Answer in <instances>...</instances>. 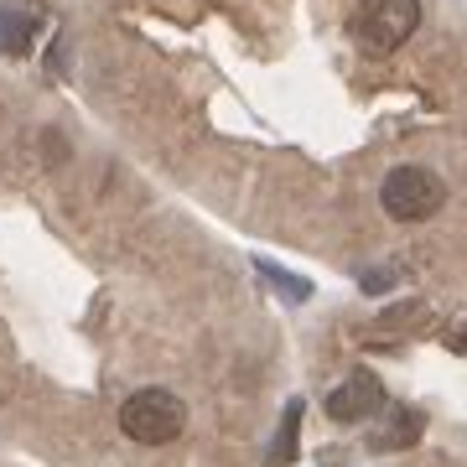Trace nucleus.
<instances>
[{
  "label": "nucleus",
  "mask_w": 467,
  "mask_h": 467,
  "mask_svg": "<svg viewBox=\"0 0 467 467\" xmlns=\"http://www.w3.org/2000/svg\"><path fill=\"white\" fill-rule=\"evenodd\" d=\"M182 426H187V405L161 384L135 389L130 400L119 405V431L140 447H167L171 436H182Z\"/></svg>",
  "instance_id": "1"
},
{
  "label": "nucleus",
  "mask_w": 467,
  "mask_h": 467,
  "mask_svg": "<svg viewBox=\"0 0 467 467\" xmlns=\"http://www.w3.org/2000/svg\"><path fill=\"white\" fill-rule=\"evenodd\" d=\"M441 202H447V182H441L431 167L405 161V167H389V171H384L379 208L395 218V223H420V218H431Z\"/></svg>",
  "instance_id": "2"
},
{
  "label": "nucleus",
  "mask_w": 467,
  "mask_h": 467,
  "mask_svg": "<svg viewBox=\"0 0 467 467\" xmlns=\"http://www.w3.org/2000/svg\"><path fill=\"white\" fill-rule=\"evenodd\" d=\"M416 26H420V0H364L348 21L353 42L368 57H384V52H395L400 42H410Z\"/></svg>",
  "instance_id": "3"
},
{
  "label": "nucleus",
  "mask_w": 467,
  "mask_h": 467,
  "mask_svg": "<svg viewBox=\"0 0 467 467\" xmlns=\"http://www.w3.org/2000/svg\"><path fill=\"white\" fill-rule=\"evenodd\" d=\"M379 410H384V384L374 379L368 368L348 374V379H343L333 395H327V416H333L337 426H358V420L379 416Z\"/></svg>",
  "instance_id": "4"
},
{
  "label": "nucleus",
  "mask_w": 467,
  "mask_h": 467,
  "mask_svg": "<svg viewBox=\"0 0 467 467\" xmlns=\"http://www.w3.org/2000/svg\"><path fill=\"white\" fill-rule=\"evenodd\" d=\"M420 431H426V416H420V410H389V420H384L379 431L368 436V447H374V451H400V447H416Z\"/></svg>",
  "instance_id": "5"
},
{
  "label": "nucleus",
  "mask_w": 467,
  "mask_h": 467,
  "mask_svg": "<svg viewBox=\"0 0 467 467\" xmlns=\"http://www.w3.org/2000/svg\"><path fill=\"white\" fill-rule=\"evenodd\" d=\"M36 32H42V16L36 11H26V5H0V47L5 52H26Z\"/></svg>",
  "instance_id": "6"
},
{
  "label": "nucleus",
  "mask_w": 467,
  "mask_h": 467,
  "mask_svg": "<svg viewBox=\"0 0 467 467\" xmlns=\"http://www.w3.org/2000/svg\"><path fill=\"white\" fill-rule=\"evenodd\" d=\"M296 431H301V400H291L285 416H281V431H275V441H270V451H265L270 467H285L296 457Z\"/></svg>",
  "instance_id": "7"
},
{
  "label": "nucleus",
  "mask_w": 467,
  "mask_h": 467,
  "mask_svg": "<svg viewBox=\"0 0 467 467\" xmlns=\"http://www.w3.org/2000/svg\"><path fill=\"white\" fill-rule=\"evenodd\" d=\"M260 275H265V281H275V285H281V296H291V301H306V296H312V285L301 281V275H285V270H275L270 260H260Z\"/></svg>",
  "instance_id": "8"
},
{
  "label": "nucleus",
  "mask_w": 467,
  "mask_h": 467,
  "mask_svg": "<svg viewBox=\"0 0 467 467\" xmlns=\"http://www.w3.org/2000/svg\"><path fill=\"white\" fill-rule=\"evenodd\" d=\"M368 291V296H379V291H389V285H395V275H389V270H368L364 281H358Z\"/></svg>",
  "instance_id": "9"
}]
</instances>
